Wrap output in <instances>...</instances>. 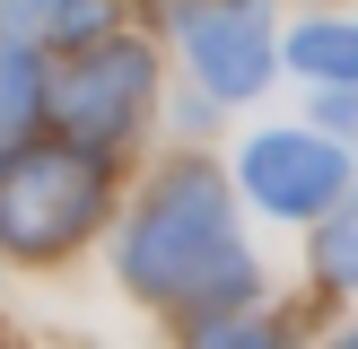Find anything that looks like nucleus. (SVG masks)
<instances>
[{
	"label": "nucleus",
	"instance_id": "1",
	"mask_svg": "<svg viewBox=\"0 0 358 349\" xmlns=\"http://www.w3.org/2000/svg\"><path fill=\"white\" fill-rule=\"evenodd\" d=\"M122 288L140 306H166V314H227L262 288L254 279V253L236 236V201H227V174L210 157H175L157 166L149 201L131 209L122 227V253H114Z\"/></svg>",
	"mask_w": 358,
	"mask_h": 349
},
{
	"label": "nucleus",
	"instance_id": "7",
	"mask_svg": "<svg viewBox=\"0 0 358 349\" xmlns=\"http://www.w3.org/2000/svg\"><path fill=\"white\" fill-rule=\"evenodd\" d=\"M105 17H114V0H9V9H0V35H27V44H44V52H70V44H87V35H105Z\"/></svg>",
	"mask_w": 358,
	"mask_h": 349
},
{
	"label": "nucleus",
	"instance_id": "4",
	"mask_svg": "<svg viewBox=\"0 0 358 349\" xmlns=\"http://www.w3.org/2000/svg\"><path fill=\"white\" fill-rule=\"evenodd\" d=\"M236 184L271 218H324L350 192V149L324 140V131H254L245 157H236Z\"/></svg>",
	"mask_w": 358,
	"mask_h": 349
},
{
	"label": "nucleus",
	"instance_id": "3",
	"mask_svg": "<svg viewBox=\"0 0 358 349\" xmlns=\"http://www.w3.org/2000/svg\"><path fill=\"white\" fill-rule=\"evenodd\" d=\"M157 96V52L140 35H87L62 70H44V114L87 149H122Z\"/></svg>",
	"mask_w": 358,
	"mask_h": 349
},
{
	"label": "nucleus",
	"instance_id": "6",
	"mask_svg": "<svg viewBox=\"0 0 358 349\" xmlns=\"http://www.w3.org/2000/svg\"><path fill=\"white\" fill-rule=\"evenodd\" d=\"M44 131V44L0 35V157Z\"/></svg>",
	"mask_w": 358,
	"mask_h": 349
},
{
	"label": "nucleus",
	"instance_id": "8",
	"mask_svg": "<svg viewBox=\"0 0 358 349\" xmlns=\"http://www.w3.org/2000/svg\"><path fill=\"white\" fill-rule=\"evenodd\" d=\"M289 70H306L324 87H350L358 79V17H306L289 35Z\"/></svg>",
	"mask_w": 358,
	"mask_h": 349
},
{
	"label": "nucleus",
	"instance_id": "10",
	"mask_svg": "<svg viewBox=\"0 0 358 349\" xmlns=\"http://www.w3.org/2000/svg\"><path fill=\"white\" fill-rule=\"evenodd\" d=\"M324 122H332V131H350V122H358V79H350V87H332V96H324Z\"/></svg>",
	"mask_w": 358,
	"mask_h": 349
},
{
	"label": "nucleus",
	"instance_id": "2",
	"mask_svg": "<svg viewBox=\"0 0 358 349\" xmlns=\"http://www.w3.org/2000/svg\"><path fill=\"white\" fill-rule=\"evenodd\" d=\"M114 209V149L87 140H27L0 157V253L9 262H62Z\"/></svg>",
	"mask_w": 358,
	"mask_h": 349
},
{
	"label": "nucleus",
	"instance_id": "9",
	"mask_svg": "<svg viewBox=\"0 0 358 349\" xmlns=\"http://www.w3.org/2000/svg\"><path fill=\"white\" fill-rule=\"evenodd\" d=\"M315 271H324V288H358V192L324 209V227H315Z\"/></svg>",
	"mask_w": 358,
	"mask_h": 349
},
{
	"label": "nucleus",
	"instance_id": "5",
	"mask_svg": "<svg viewBox=\"0 0 358 349\" xmlns=\"http://www.w3.org/2000/svg\"><path fill=\"white\" fill-rule=\"evenodd\" d=\"M184 61L227 105L262 96L271 87V17H262V0H210V9H192L184 17Z\"/></svg>",
	"mask_w": 358,
	"mask_h": 349
}]
</instances>
